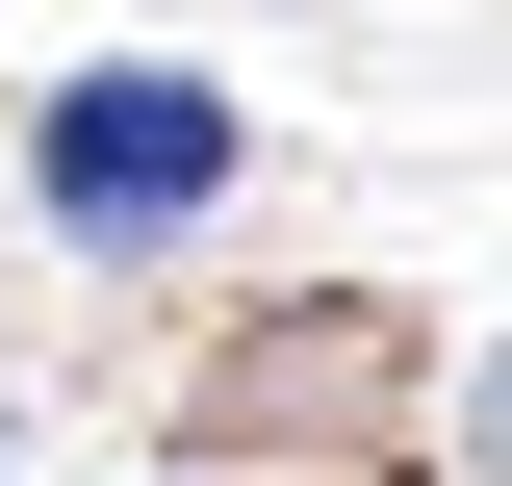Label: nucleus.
Returning a JSON list of instances; mask_svg holds the SVG:
<instances>
[{"instance_id": "nucleus-1", "label": "nucleus", "mask_w": 512, "mask_h": 486, "mask_svg": "<svg viewBox=\"0 0 512 486\" xmlns=\"http://www.w3.org/2000/svg\"><path fill=\"white\" fill-rule=\"evenodd\" d=\"M26 205H52V231H103V256L205 231V205H231V77H180V52L52 77V103H26Z\"/></svg>"}]
</instances>
